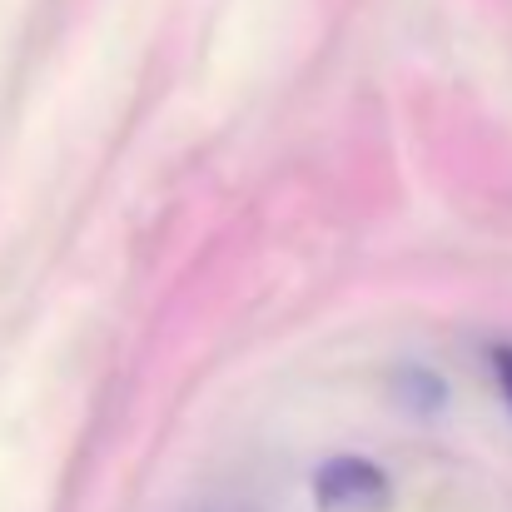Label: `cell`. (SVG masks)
I'll return each instance as SVG.
<instances>
[{
  "label": "cell",
  "instance_id": "cell-1",
  "mask_svg": "<svg viewBox=\"0 0 512 512\" xmlns=\"http://www.w3.org/2000/svg\"><path fill=\"white\" fill-rule=\"evenodd\" d=\"M314 498L324 512H383L388 508V478L363 458H334L319 468Z\"/></svg>",
  "mask_w": 512,
  "mask_h": 512
},
{
  "label": "cell",
  "instance_id": "cell-2",
  "mask_svg": "<svg viewBox=\"0 0 512 512\" xmlns=\"http://www.w3.org/2000/svg\"><path fill=\"white\" fill-rule=\"evenodd\" d=\"M493 368H498V383H503L508 408H512V348H498V353H493Z\"/></svg>",
  "mask_w": 512,
  "mask_h": 512
}]
</instances>
